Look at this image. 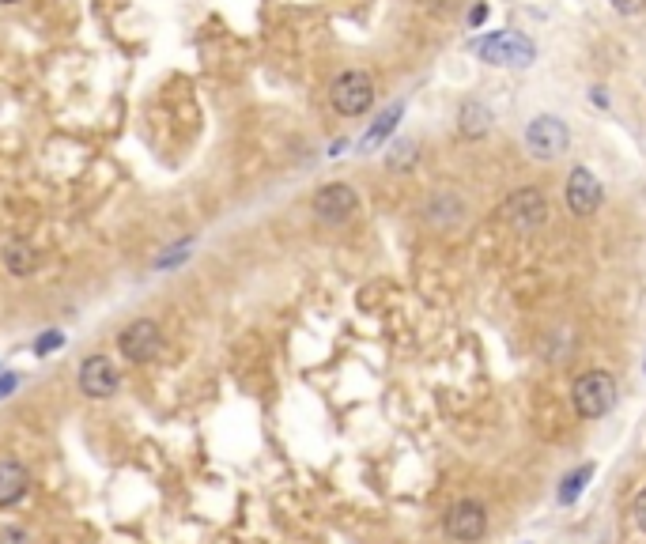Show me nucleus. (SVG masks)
<instances>
[{"instance_id":"nucleus-1","label":"nucleus","mask_w":646,"mask_h":544,"mask_svg":"<svg viewBox=\"0 0 646 544\" xmlns=\"http://www.w3.org/2000/svg\"><path fill=\"white\" fill-rule=\"evenodd\" d=\"M571 405L578 420H601L616 405V378L609 371H586L571 386Z\"/></svg>"},{"instance_id":"nucleus-2","label":"nucleus","mask_w":646,"mask_h":544,"mask_svg":"<svg viewBox=\"0 0 646 544\" xmlns=\"http://www.w3.org/2000/svg\"><path fill=\"white\" fill-rule=\"evenodd\" d=\"M473 50L480 53L484 65H499V68H529L533 57H537V46L518 31H495L488 38L473 42Z\"/></svg>"},{"instance_id":"nucleus-3","label":"nucleus","mask_w":646,"mask_h":544,"mask_svg":"<svg viewBox=\"0 0 646 544\" xmlns=\"http://www.w3.org/2000/svg\"><path fill=\"white\" fill-rule=\"evenodd\" d=\"M329 102H333V110L344 114V118H359V114H367L374 106V80L371 72H363V68H348V72H340L333 87H329Z\"/></svg>"},{"instance_id":"nucleus-4","label":"nucleus","mask_w":646,"mask_h":544,"mask_svg":"<svg viewBox=\"0 0 646 544\" xmlns=\"http://www.w3.org/2000/svg\"><path fill=\"white\" fill-rule=\"evenodd\" d=\"M526 148L533 159H560L567 148H571V129H567V121L556 118V114H541V118L529 121L526 129Z\"/></svg>"},{"instance_id":"nucleus-5","label":"nucleus","mask_w":646,"mask_h":544,"mask_svg":"<svg viewBox=\"0 0 646 544\" xmlns=\"http://www.w3.org/2000/svg\"><path fill=\"white\" fill-rule=\"evenodd\" d=\"M118 352L129 363H152L163 352V329L152 318H136L118 333Z\"/></svg>"},{"instance_id":"nucleus-6","label":"nucleus","mask_w":646,"mask_h":544,"mask_svg":"<svg viewBox=\"0 0 646 544\" xmlns=\"http://www.w3.org/2000/svg\"><path fill=\"white\" fill-rule=\"evenodd\" d=\"M503 220L518 231V235H529V231H537L544 220H548V201H544L541 189H514L507 201H503Z\"/></svg>"},{"instance_id":"nucleus-7","label":"nucleus","mask_w":646,"mask_h":544,"mask_svg":"<svg viewBox=\"0 0 646 544\" xmlns=\"http://www.w3.org/2000/svg\"><path fill=\"white\" fill-rule=\"evenodd\" d=\"M446 533L458 544H476L488 533V507L480 499H458L446 510Z\"/></svg>"},{"instance_id":"nucleus-8","label":"nucleus","mask_w":646,"mask_h":544,"mask_svg":"<svg viewBox=\"0 0 646 544\" xmlns=\"http://www.w3.org/2000/svg\"><path fill=\"white\" fill-rule=\"evenodd\" d=\"M310 208L325 223H348L359 212V193L352 186H344V182H329V186H322L314 193Z\"/></svg>"},{"instance_id":"nucleus-9","label":"nucleus","mask_w":646,"mask_h":544,"mask_svg":"<svg viewBox=\"0 0 646 544\" xmlns=\"http://www.w3.org/2000/svg\"><path fill=\"white\" fill-rule=\"evenodd\" d=\"M76 382H80V393L91 397V401H106V397H114L121 386L118 367H114L106 356H87L84 363H80Z\"/></svg>"},{"instance_id":"nucleus-10","label":"nucleus","mask_w":646,"mask_h":544,"mask_svg":"<svg viewBox=\"0 0 646 544\" xmlns=\"http://www.w3.org/2000/svg\"><path fill=\"white\" fill-rule=\"evenodd\" d=\"M605 201V193H601V182H597V174L590 167H575L567 174V208L575 212V216H594L597 208Z\"/></svg>"},{"instance_id":"nucleus-11","label":"nucleus","mask_w":646,"mask_h":544,"mask_svg":"<svg viewBox=\"0 0 646 544\" xmlns=\"http://www.w3.org/2000/svg\"><path fill=\"white\" fill-rule=\"evenodd\" d=\"M27 484H31V476H27V469L16 458L0 461V510L16 507L19 499L27 495Z\"/></svg>"},{"instance_id":"nucleus-12","label":"nucleus","mask_w":646,"mask_h":544,"mask_svg":"<svg viewBox=\"0 0 646 544\" xmlns=\"http://www.w3.org/2000/svg\"><path fill=\"white\" fill-rule=\"evenodd\" d=\"M458 129H461L465 136H484L488 129H492V110H488L484 102H476V99L461 102V110H458Z\"/></svg>"},{"instance_id":"nucleus-13","label":"nucleus","mask_w":646,"mask_h":544,"mask_svg":"<svg viewBox=\"0 0 646 544\" xmlns=\"http://www.w3.org/2000/svg\"><path fill=\"white\" fill-rule=\"evenodd\" d=\"M4 265H8V272L12 276H31L34 269H38V254H34L31 242H8L4 246Z\"/></svg>"},{"instance_id":"nucleus-14","label":"nucleus","mask_w":646,"mask_h":544,"mask_svg":"<svg viewBox=\"0 0 646 544\" xmlns=\"http://www.w3.org/2000/svg\"><path fill=\"white\" fill-rule=\"evenodd\" d=\"M401 114H405V102H393L390 110H386V114H382V118H378L371 129H367V136H363V152H374V148H378V144H382V140H386V136L397 129Z\"/></svg>"},{"instance_id":"nucleus-15","label":"nucleus","mask_w":646,"mask_h":544,"mask_svg":"<svg viewBox=\"0 0 646 544\" xmlns=\"http://www.w3.org/2000/svg\"><path fill=\"white\" fill-rule=\"evenodd\" d=\"M590 476H594V465H578L575 473L563 476L560 492H556V499H560V507H571L578 495H582V488L590 484Z\"/></svg>"},{"instance_id":"nucleus-16","label":"nucleus","mask_w":646,"mask_h":544,"mask_svg":"<svg viewBox=\"0 0 646 544\" xmlns=\"http://www.w3.org/2000/svg\"><path fill=\"white\" fill-rule=\"evenodd\" d=\"M412 163H416V144H412V140L397 144V148H393V155H390V167L405 170V167H412Z\"/></svg>"},{"instance_id":"nucleus-17","label":"nucleus","mask_w":646,"mask_h":544,"mask_svg":"<svg viewBox=\"0 0 646 544\" xmlns=\"http://www.w3.org/2000/svg\"><path fill=\"white\" fill-rule=\"evenodd\" d=\"M612 12H620V16H639L646 8V0H609Z\"/></svg>"},{"instance_id":"nucleus-18","label":"nucleus","mask_w":646,"mask_h":544,"mask_svg":"<svg viewBox=\"0 0 646 544\" xmlns=\"http://www.w3.org/2000/svg\"><path fill=\"white\" fill-rule=\"evenodd\" d=\"M631 514H635V526L646 533V488L639 495H635V503H631Z\"/></svg>"},{"instance_id":"nucleus-19","label":"nucleus","mask_w":646,"mask_h":544,"mask_svg":"<svg viewBox=\"0 0 646 544\" xmlns=\"http://www.w3.org/2000/svg\"><path fill=\"white\" fill-rule=\"evenodd\" d=\"M57 344H65V337H61V333H57V329H50V333H46V337L38 340V352H42V356H46V352H53V348H57Z\"/></svg>"},{"instance_id":"nucleus-20","label":"nucleus","mask_w":646,"mask_h":544,"mask_svg":"<svg viewBox=\"0 0 646 544\" xmlns=\"http://www.w3.org/2000/svg\"><path fill=\"white\" fill-rule=\"evenodd\" d=\"M0 541H4V544H27L31 537H27L23 529H4V533H0Z\"/></svg>"},{"instance_id":"nucleus-21","label":"nucleus","mask_w":646,"mask_h":544,"mask_svg":"<svg viewBox=\"0 0 646 544\" xmlns=\"http://www.w3.org/2000/svg\"><path fill=\"white\" fill-rule=\"evenodd\" d=\"M484 19H488V8H484V4H476V8H473V16H469V27H480Z\"/></svg>"},{"instance_id":"nucleus-22","label":"nucleus","mask_w":646,"mask_h":544,"mask_svg":"<svg viewBox=\"0 0 646 544\" xmlns=\"http://www.w3.org/2000/svg\"><path fill=\"white\" fill-rule=\"evenodd\" d=\"M12 386H16V378H12V374H8V378H0V397H8Z\"/></svg>"},{"instance_id":"nucleus-23","label":"nucleus","mask_w":646,"mask_h":544,"mask_svg":"<svg viewBox=\"0 0 646 544\" xmlns=\"http://www.w3.org/2000/svg\"><path fill=\"white\" fill-rule=\"evenodd\" d=\"M0 4H16V0H0Z\"/></svg>"}]
</instances>
